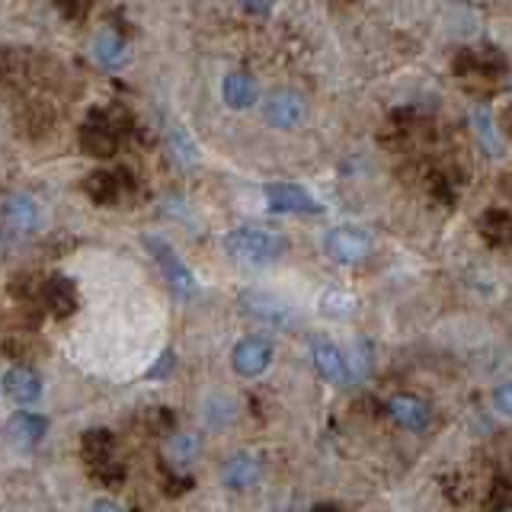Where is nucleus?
Returning a JSON list of instances; mask_svg holds the SVG:
<instances>
[{"label":"nucleus","mask_w":512,"mask_h":512,"mask_svg":"<svg viewBox=\"0 0 512 512\" xmlns=\"http://www.w3.org/2000/svg\"><path fill=\"white\" fill-rule=\"evenodd\" d=\"M224 250H228V256L237 263L266 266L285 253V240L276 231H266V228H237L224 237Z\"/></svg>","instance_id":"f257e3e1"},{"label":"nucleus","mask_w":512,"mask_h":512,"mask_svg":"<svg viewBox=\"0 0 512 512\" xmlns=\"http://www.w3.org/2000/svg\"><path fill=\"white\" fill-rule=\"evenodd\" d=\"M144 247L151 250V256L157 260L160 272L167 276V282H170V288L176 295H183V298H196L199 295V282H196V276H192V269L180 260V253H176L167 240L148 234V237H144Z\"/></svg>","instance_id":"f03ea898"},{"label":"nucleus","mask_w":512,"mask_h":512,"mask_svg":"<svg viewBox=\"0 0 512 512\" xmlns=\"http://www.w3.org/2000/svg\"><path fill=\"white\" fill-rule=\"evenodd\" d=\"M240 308H244L247 317H256L260 324H269L276 330H288L298 324V314L292 304L266 292H244L240 295Z\"/></svg>","instance_id":"7ed1b4c3"},{"label":"nucleus","mask_w":512,"mask_h":512,"mask_svg":"<svg viewBox=\"0 0 512 512\" xmlns=\"http://www.w3.org/2000/svg\"><path fill=\"white\" fill-rule=\"evenodd\" d=\"M80 148L90 157H112L119 148V132L106 112H93V116L80 128Z\"/></svg>","instance_id":"20e7f679"},{"label":"nucleus","mask_w":512,"mask_h":512,"mask_svg":"<svg viewBox=\"0 0 512 512\" xmlns=\"http://www.w3.org/2000/svg\"><path fill=\"white\" fill-rule=\"evenodd\" d=\"M327 253L336 263L352 266L372 253V234H365L359 228H333L327 234Z\"/></svg>","instance_id":"39448f33"},{"label":"nucleus","mask_w":512,"mask_h":512,"mask_svg":"<svg viewBox=\"0 0 512 512\" xmlns=\"http://www.w3.org/2000/svg\"><path fill=\"white\" fill-rule=\"evenodd\" d=\"M266 202L272 212L282 215H304V212H320V205L295 183H269L266 186Z\"/></svg>","instance_id":"423d86ee"},{"label":"nucleus","mask_w":512,"mask_h":512,"mask_svg":"<svg viewBox=\"0 0 512 512\" xmlns=\"http://www.w3.org/2000/svg\"><path fill=\"white\" fill-rule=\"evenodd\" d=\"M311 352H314V365H317V372H320V378H324V381H330V384H346L352 378L346 356L327 340V336L317 333L314 340H311Z\"/></svg>","instance_id":"0eeeda50"},{"label":"nucleus","mask_w":512,"mask_h":512,"mask_svg":"<svg viewBox=\"0 0 512 512\" xmlns=\"http://www.w3.org/2000/svg\"><path fill=\"white\" fill-rule=\"evenodd\" d=\"M234 372L237 375H244V378H256V375H263L269 362H272V346L266 340H256V336H247V340H240L234 346Z\"/></svg>","instance_id":"6e6552de"},{"label":"nucleus","mask_w":512,"mask_h":512,"mask_svg":"<svg viewBox=\"0 0 512 512\" xmlns=\"http://www.w3.org/2000/svg\"><path fill=\"white\" fill-rule=\"evenodd\" d=\"M263 116H266V122L272 128H295L304 119V100L298 93L279 90V93H272L266 100Z\"/></svg>","instance_id":"1a4fd4ad"},{"label":"nucleus","mask_w":512,"mask_h":512,"mask_svg":"<svg viewBox=\"0 0 512 512\" xmlns=\"http://www.w3.org/2000/svg\"><path fill=\"white\" fill-rule=\"evenodd\" d=\"M4 391H7V397L13 400V404L29 407V404H36V400H39L42 381H39L36 372H32V368L13 365V368H7V375H4Z\"/></svg>","instance_id":"9d476101"},{"label":"nucleus","mask_w":512,"mask_h":512,"mask_svg":"<svg viewBox=\"0 0 512 512\" xmlns=\"http://www.w3.org/2000/svg\"><path fill=\"white\" fill-rule=\"evenodd\" d=\"M48 432V420L36 413H16L13 420L7 423V439L13 448H32L45 439Z\"/></svg>","instance_id":"9b49d317"},{"label":"nucleus","mask_w":512,"mask_h":512,"mask_svg":"<svg viewBox=\"0 0 512 512\" xmlns=\"http://www.w3.org/2000/svg\"><path fill=\"white\" fill-rule=\"evenodd\" d=\"M42 298H45V308L55 317H71L77 311V288L71 279H64V276L48 279L42 285Z\"/></svg>","instance_id":"f8f14e48"},{"label":"nucleus","mask_w":512,"mask_h":512,"mask_svg":"<svg viewBox=\"0 0 512 512\" xmlns=\"http://www.w3.org/2000/svg\"><path fill=\"white\" fill-rule=\"evenodd\" d=\"M388 413H391L394 420H397L400 426H404V429H410V432L426 429V426H429V420H432L429 404H423L420 397H407V394L394 397L391 404H388Z\"/></svg>","instance_id":"ddd939ff"},{"label":"nucleus","mask_w":512,"mask_h":512,"mask_svg":"<svg viewBox=\"0 0 512 512\" xmlns=\"http://www.w3.org/2000/svg\"><path fill=\"white\" fill-rule=\"evenodd\" d=\"M260 474H263L260 458H253V455H234L221 468L224 487H231V490H250L256 480H260Z\"/></svg>","instance_id":"4468645a"},{"label":"nucleus","mask_w":512,"mask_h":512,"mask_svg":"<svg viewBox=\"0 0 512 512\" xmlns=\"http://www.w3.org/2000/svg\"><path fill=\"white\" fill-rule=\"evenodd\" d=\"M4 218H7L10 231L29 234L39 224V205L32 202L29 196H10L7 205H4Z\"/></svg>","instance_id":"2eb2a0df"},{"label":"nucleus","mask_w":512,"mask_h":512,"mask_svg":"<svg viewBox=\"0 0 512 512\" xmlns=\"http://www.w3.org/2000/svg\"><path fill=\"white\" fill-rule=\"evenodd\" d=\"M125 173H109V170H96L87 176V183H84V192L96 202V205H112V202H119L122 196V186L119 183Z\"/></svg>","instance_id":"dca6fc26"},{"label":"nucleus","mask_w":512,"mask_h":512,"mask_svg":"<svg viewBox=\"0 0 512 512\" xmlns=\"http://www.w3.org/2000/svg\"><path fill=\"white\" fill-rule=\"evenodd\" d=\"M503 71V58L500 55H487V52H461L455 58V74L461 77H496Z\"/></svg>","instance_id":"f3484780"},{"label":"nucleus","mask_w":512,"mask_h":512,"mask_svg":"<svg viewBox=\"0 0 512 512\" xmlns=\"http://www.w3.org/2000/svg\"><path fill=\"white\" fill-rule=\"evenodd\" d=\"M93 58L103 64V68H122V64L128 61V45L122 36H116L112 29H103L100 36L93 39Z\"/></svg>","instance_id":"a211bd4d"},{"label":"nucleus","mask_w":512,"mask_h":512,"mask_svg":"<svg viewBox=\"0 0 512 512\" xmlns=\"http://www.w3.org/2000/svg\"><path fill=\"white\" fill-rule=\"evenodd\" d=\"M221 96L231 109H247L256 103V80L250 74H228L221 84Z\"/></svg>","instance_id":"6ab92c4d"},{"label":"nucleus","mask_w":512,"mask_h":512,"mask_svg":"<svg viewBox=\"0 0 512 512\" xmlns=\"http://www.w3.org/2000/svg\"><path fill=\"white\" fill-rule=\"evenodd\" d=\"M356 311H359L356 295L343 292V288H327V292L320 295V314H324V317H333V320H349Z\"/></svg>","instance_id":"aec40b11"},{"label":"nucleus","mask_w":512,"mask_h":512,"mask_svg":"<svg viewBox=\"0 0 512 512\" xmlns=\"http://www.w3.org/2000/svg\"><path fill=\"white\" fill-rule=\"evenodd\" d=\"M480 234L493 247H512V215L509 212H487L480 218Z\"/></svg>","instance_id":"412c9836"},{"label":"nucleus","mask_w":512,"mask_h":512,"mask_svg":"<svg viewBox=\"0 0 512 512\" xmlns=\"http://www.w3.org/2000/svg\"><path fill=\"white\" fill-rule=\"evenodd\" d=\"M80 455H84L90 468H100V464H106L112 455V436L103 429H90L84 442H80Z\"/></svg>","instance_id":"4be33fe9"},{"label":"nucleus","mask_w":512,"mask_h":512,"mask_svg":"<svg viewBox=\"0 0 512 512\" xmlns=\"http://www.w3.org/2000/svg\"><path fill=\"white\" fill-rule=\"evenodd\" d=\"M474 128H477L480 141H484V148L490 154L500 157L503 154V144H500V138H496V132H493V119H490V109L487 106H477L474 109Z\"/></svg>","instance_id":"5701e85b"},{"label":"nucleus","mask_w":512,"mask_h":512,"mask_svg":"<svg viewBox=\"0 0 512 512\" xmlns=\"http://www.w3.org/2000/svg\"><path fill=\"white\" fill-rule=\"evenodd\" d=\"M170 148H173L176 160H180L183 167H196V164H199L196 144L189 141V135L183 132V128H173V132H170Z\"/></svg>","instance_id":"b1692460"},{"label":"nucleus","mask_w":512,"mask_h":512,"mask_svg":"<svg viewBox=\"0 0 512 512\" xmlns=\"http://www.w3.org/2000/svg\"><path fill=\"white\" fill-rule=\"evenodd\" d=\"M199 452V442H196V436H173L170 439V455L176 458V461H189L192 455Z\"/></svg>","instance_id":"393cba45"},{"label":"nucleus","mask_w":512,"mask_h":512,"mask_svg":"<svg viewBox=\"0 0 512 512\" xmlns=\"http://www.w3.org/2000/svg\"><path fill=\"white\" fill-rule=\"evenodd\" d=\"M55 4L64 16H68V20H80V16L90 10L93 0H55Z\"/></svg>","instance_id":"a878e982"},{"label":"nucleus","mask_w":512,"mask_h":512,"mask_svg":"<svg viewBox=\"0 0 512 512\" xmlns=\"http://www.w3.org/2000/svg\"><path fill=\"white\" fill-rule=\"evenodd\" d=\"M493 407L500 410L503 416H512V381L509 384H500L493 394Z\"/></svg>","instance_id":"bb28decb"},{"label":"nucleus","mask_w":512,"mask_h":512,"mask_svg":"<svg viewBox=\"0 0 512 512\" xmlns=\"http://www.w3.org/2000/svg\"><path fill=\"white\" fill-rule=\"evenodd\" d=\"M170 368H173V352H164V356H160V365L151 368L148 378H164V375L170 372Z\"/></svg>","instance_id":"cd10ccee"},{"label":"nucleus","mask_w":512,"mask_h":512,"mask_svg":"<svg viewBox=\"0 0 512 512\" xmlns=\"http://www.w3.org/2000/svg\"><path fill=\"white\" fill-rule=\"evenodd\" d=\"M240 4H244V10H250V13H269L276 0H240Z\"/></svg>","instance_id":"c85d7f7f"},{"label":"nucleus","mask_w":512,"mask_h":512,"mask_svg":"<svg viewBox=\"0 0 512 512\" xmlns=\"http://www.w3.org/2000/svg\"><path fill=\"white\" fill-rule=\"evenodd\" d=\"M93 509H119V506H116V503H109V500H96Z\"/></svg>","instance_id":"c756f323"},{"label":"nucleus","mask_w":512,"mask_h":512,"mask_svg":"<svg viewBox=\"0 0 512 512\" xmlns=\"http://www.w3.org/2000/svg\"><path fill=\"white\" fill-rule=\"evenodd\" d=\"M503 128H506V135H512V109L503 116Z\"/></svg>","instance_id":"7c9ffc66"}]
</instances>
